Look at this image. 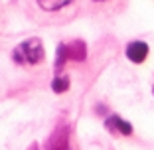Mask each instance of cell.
Segmentation results:
<instances>
[{"instance_id":"cell-1","label":"cell","mask_w":154,"mask_h":150,"mask_svg":"<svg viewBox=\"0 0 154 150\" xmlns=\"http://www.w3.org/2000/svg\"><path fill=\"white\" fill-rule=\"evenodd\" d=\"M44 59L45 51L40 38H28L12 50V61L16 65H38Z\"/></svg>"},{"instance_id":"cell-9","label":"cell","mask_w":154,"mask_h":150,"mask_svg":"<svg viewBox=\"0 0 154 150\" xmlns=\"http://www.w3.org/2000/svg\"><path fill=\"white\" fill-rule=\"evenodd\" d=\"M89 2H93V4H107L111 0H89Z\"/></svg>"},{"instance_id":"cell-10","label":"cell","mask_w":154,"mask_h":150,"mask_svg":"<svg viewBox=\"0 0 154 150\" xmlns=\"http://www.w3.org/2000/svg\"><path fill=\"white\" fill-rule=\"evenodd\" d=\"M28 150H40V148H38V144H32V146H30Z\"/></svg>"},{"instance_id":"cell-3","label":"cell","mask_w":154,"mask_h":150,"mask_svg":"<svg viewBox=\"0 0 154 150\" xmlns=\"http://www.w3.org/2000/svg\"><path fill=\"white\" fill-rule=\"evenodd\" d=\"M125 54H127L128 61H132V63H142L146 59V55H148V44H146V41H140V40H134L127 46Z\"/></svg>"},{"instance_id":"cell-5","label":"cell","mask_w":154,"mask_h":150,"mask_svg":"<svg viewBox=\"0 0 154 150\" xmlns=\"http://www.w3.org/2000/svg\"><path fill=\"white\" fill-rule=\"evenodd\" d=\"M75 0H36L38 8L42 12H48V14H55V12H61L63 8L71 6Z\"/></svg>"},{"instance_id":"cell-4","label":"cell","mask_w":154,"mask_h":150,"mask_svg":"<svg viewBox=\"0 0 154 150\" xmlns=\"http://www.w3.org/2000/svg\"><path fill=\"white\" fill-rule=\"evenodd\" d=\"M105 127L109 132H119L122 136H131L132 134V124L128 121H122L119 115H111L107 121H105Z\"/></svg>"},{"instance_id":"cell-8","label":"cell","mask_w":154,"mask_h":150,"mask_svg":"<svg viewBox=\"0 0 154 150\" xmlns=\"http://www.w3.org/2000/svg\"><path fill=\"white\" fill-rule=\"evenodd\" d=\"M65 63H67V44H59L55 51V71L59 73Z\"/></svg>"},{"instance_id":"cell-6","label":"cell","mask_w":154,"mask_h":150,"mask_svg":"<svg viewBox=\"0 0 154 150\" xmlns=\"http://www.w3.org/2000/svg\"><path fill=\"white\" fill-rule=\"evenodd\" d=\"M87 57V46L83 40H75L67 44V61H85Z\"/></svg>"},{"instance_id":"cell-7","label":"cell","mask_w":154,"mask_h":150,"mask_svg":"<svg viewBox=\"0 0 154 150\" xmlns=\"http://www.w3.org/2000/svg\"><path fill=\"white\" fill-rule=\"evenodd\" d=\"M67 89H69V77H67V75H59V73H57V75L54 77V81H51V91L59 95V93H65Z\"/></svg>"},{"instance_id":"cell-2","label":"cell","mask_w":154,"mask_h":150,"mask_svg":"<svg viewBox=\"0 0 154 150\" xmlns=\"http://www.w3.org/2000/svg\"><path fill=\"white\" fill-rule=\"evenodd\" d=\"M48 150H69V130L67 127H57L51 136L45 140Z\"/></svg>"},{"instance_id":"cell-11","label":"cell","mask_w":154,"mask_h":150,"mask_svg":"<svg viewBox=\"0 0 154 150\" xmlns=\"http://www.w3.org/2000/svg\"><path fill=\"white\" fill-rule=\"evenodd\" d=\"M152 93H154V87H152Z\"/></svg>"}]
</instances>
